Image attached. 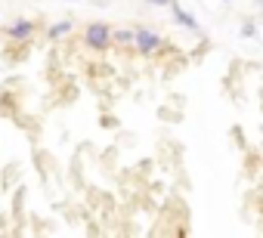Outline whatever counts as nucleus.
Masks as SVG:
<instances>
[{"instance_id":"1","label":"nucleus","mask_w":263,"mask_h":238,"mask_svg":"<svg viewBox=\"0 0 263 238\" xmlns=\"http://www.w3.org/2000/svg\"><path fill=\"white\" fill-rule=\"evenodd\" d=\"M108 37H111V31H108V25H102V22H96V25H90L87 28V44L90 47H105L108 44Z\"/></svg>"},{"instance_id":"2","label":"nucleus","mask_w":263,"mask_h":238,"mask_svg":"<svg viewBox=\"0 0 263 238\" xmlns=\"http://www.w3.org/2000/svg\"><path fill=\"white\" fill-rule=\"evenodd\" d=\"M134 41H137V47H140V50H146V53H149V50H155V47L161 44V41H158V34H152V31H137V34H134Z\"/></svg>"},{"instance_id":"3","label":"nucleus","mask_w":263,"mask_h":238,"mask_svg":"<svg viewBox=\"0 0 263 238\" xmlns=\"http://www.w3.org/2000/svg\"><path fill=\"white\" fill-rule=\"evenodd\" d=\"M174 16H177V22H180V25H189V28H195V19H192L189 13H183L180 7H174Z\"/></svg>"},{"instance_id":"4","label":"nucleus","mask_w":263,"mask_h":238,"mask_svg":"<svg viewBox=\"0 0 263 238\" xmlns=\"http://www.w3.org/2000/svg\"><path fill=\"white\" fill-rule=\"evenodd\" d=\"M10 34H13V37H25V34H31V22H19V25H13Z\"/></svg>"},{"instance_id":"5","label":"nucleus","mask_w":263,"mask_h":238,"mask_svg":"<svg viewBox=\"0 0 263 238\" xmlns=\"http://www.w3.org/2000/svg\"><path fill=\"white\" fill-rule=\"evenodd\" d=\"M68 28H71L68 22H59V25H53V31H50V34H53V37H59V34H65Z\"/></svg>"},{"instance_id":"6","label":"nucleus","mask_w":263,"mask_h":238,"mask_svg":"<svg viewBox=\"0 0 263 238\" xmlns=\"http://www.w3.org/2000/svg\"><path fill=\"white\" fill-rule=\"evenodd\" d=\"M149 4H167V0H149Z\"/></svg>"}]
</instances>
